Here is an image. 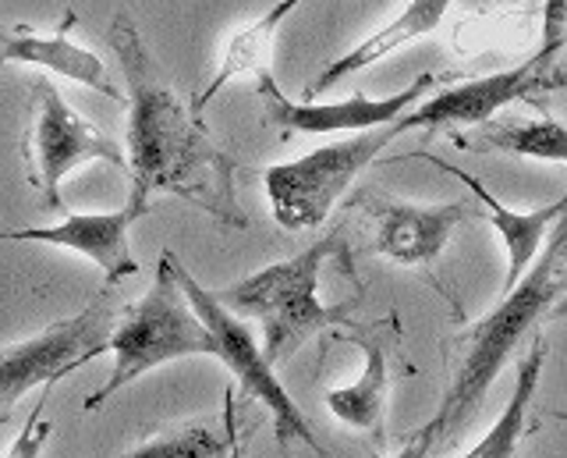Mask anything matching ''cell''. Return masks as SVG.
<instances>
[{
    "mask_svg": "<svg viewBox=\"0 0 567 458\" xmlns=\"http://www.w3.org/2000/svg\"><path fill=\"white\" fill-rule=\"evenodd\" d=\"M111 40L128 90V167L132 189L146 200L174 196L224 227H248L238 203V161L213 139L159 72L138 26L117 11Z\"/></svg>",
    "mask_w": 567,
    "mask_h": 458,
    "instance_id": "1",
    "label": "cell"
},
{
    "mask_svg": "<svg viewBox=\"0 0 567 458\" xmlns=\"http://www.w3.org/2000/svg\"><path fill=\"white\" fill-rule=\"evenodd\" d=\"M557 295L567 298V224L557 227L549 250L539 256V263H532L522 285L507 292L483 320L472 324L465 334H457V369L433 416L440 440H454L472 423V416L483 409L489 387L501 377L511 352L543 320Z\"/></svg>",
    "mask_w": 567,
    "mask_h": 458,
    "instance_id": "2",
    "label": "cell"
},
{
    "mask_svg": "<svg viewBox=\"0 0 567 458\" xmlns=\"http://www.w3.org/2000/svg\"><path fill=\"white\" fill-rule=\"evenodd\" d=\"M182 259L171 250L159 253L153 288L138 298L135 306L121 309V320L114 330V369L100 391L85 398V409H103L106 398H114L121 387L146 377L150 369L177 363L188 356H213L217 359V338L199 320V313L192 309L185 285H182Z\"/></svg>",
    "mask_w": 567,
    "mask_h": 458,
    "instance_id": "3",
    "label": "cell"
},
{
    "mask_svg": "<svg viewBox=\"0 0 567 458\" xmlns=\"http://www.w3.org/2000/svg\"><path fill=\"white\" fill-rule=\"evenodd\" d=\"M341 250V235L319 238L298 256L270 263L227 288V306L262 324V352L274 366L288 363L316 330L341 320V309L319 303V271Z\"/></svg>",
    "mask_w": 567,
    "mask_h": 458,
    "instance_id": "4",
    "label": "cell"
},
{
    "mask_svg": "<svg viewBox=\"0 0 567 458\" xmlns=\"http://www.w3.org/2000/svg\"><path fill=\"white\" fill-rule=\"evenodd\" d=\"M401 125H386L365 135L333 139V143L319 146L291 164H274L262 171L266 200H270V214L288 232H312L319 227L337 200L344 196L348 185L377 161V156L394 143Z\"/></svg>",
    "mask_w": 567,
    "mask_h": 458,
    "instance_id": "5",
    "label": "cell"
},
{
    "mask_svg": "<svg viewBox=\"0 0 567 458\" xmlns=\"http://www.w3.org/2000/svg\"><path fill=\"white\" fill-rule=\"evenodd\" d=\"M121 309L111 288H103L79 316H68L61 324H50L25 342H8L0 356V405L4 419L32 387H53L71 369L100 359L114 342Z\"/></svg>",
    "mask_w": 567,
    "mask_h": 458,
    "instance_id": "6",
    "label": "cell"
},
{
    "mask_svg": "<svg viewBox=\"0 0 567 458\" xmlns=\"http://www.w3.org/2000/svg\"><path fill=\"white\" fill-rule=\"evenodd\" d=\"M564 26H567V4H546V40L536 54L522 61L518 68H511V72L461 82L454 90H443V93L430 96L422 108H415L412 114H404L398 121L401 132L483 125V121H489L496 111H504L514 100L567 85V75L557 72V54L564 50Z\"/></svg>",
    "mask_w": 567,
    "mask_h": 458,
    "instance_id": "7",
    "label": "cell"
},
{
    "mask_svg": "<svg viewBox=\"0 0 567 458\" xmlns=\"http://www.w3.org/2000/svg\"><path fill=\"white\" fill-rule=\"evenodd\" d=\"M177 274H182V285H185V295H188L192 309L199 313V320L213 330V338H217V359L238 377V384L245 387L248 398H256L259 405L270 409L274 430H277V445L288 448V445H295V440H298V445H306L319 458H327L323 445H319L316 434H312V423L295 405V398L284 391V384L277 377L274 363L266 359V352L252 338V330H248L238 320V316L224 306V298L206 292L185 267L177 271Z\"/></svg>",
    "mask_w": 567,
    "mask_h": 458,
    "instance_id": "8",
    "label": "cell"
},
{
    "mask_svg": "<svg viewBox=\"0 0 567 458\" xmlns=\"http://www.w3.org/2000/svg\"><path fill=\"white\" fill-rule=\"evenodd\" d=\"M32 90H35V114L22 139L29 185L43 192L50 210H64L61 182L68 171L93 161H103L111 167H128V156L93 121H85L75 108H68L53 82L35 79Z\"/></svg>",
    "mask_w": 567,
    "mask_h": 458,
    "instance_id": "9",
    "label": "cell"
},
{
    "mask_svg": "<svg viewBox=\"0 0 567 458\" xmlns=\"http://www.w3.org/2000/svg\"><path fill=\"white\" fill-rule=\"evenodd\" d=\"M354 206L365 210L369 221V253L383 259H394L401 267H433L440 253L447 250L457 224L483 217L475 200H454V203H408V200H380L362 196Z\"/></svg>",
    "mask_w": 567,
    "mask_h": 458,
    "instance_id": "10",
    "label": "cell"
},
{
    "mask_svg": "<svg viewBox=\"0 0 567 458\" xmlns=\"http://www.w3.org/2000/svg\"><path fill=\"white\" fill-rule=\"evenodd\" d=\"M433 85V75H419L408 90L394 96H348L337 103H295L280 93V85L274 72L259 75V96L266 118L277 129H295L309 135H341V132H377L386 125H398L404 114H412V108L422 100V93Z\"/></svg>",
    "mask_w": 567,
    "mask_h": 458,
    "instance_id": "11",
    "label": "cell"
},
{
    "mask_svg": "<svg viewBox=\"0 0 567 458\" xmlns=\"http://www.w3.org/2000/svg\"><path fill=\"white\" fill-rule=\"evenodd\" d=\"M146 214H150V200L132 189V200L124 210H111V214H68L61 224L14 227V232H4V238L43 242V245H61V250L82 253L96 263L111 285H117V281L138 274V263L132 253V227Z\"/></svg>",
    "mask_w": 567,
    "mask_h": 458,
    "instance_id": "12",
    "label": "cell"
},
{
    "mask_svg": "<svg viewBox=\"0 0 567 458\" xmlns=\"http://www.w3.org/2000/svg\"><path fill=\"white\" fill-rule=\"evenodd\" d=\"M75 22H79L75 11H68L61 29L47 32V37L43 32H32L25 26H18V29L4 32V40H0V54H4V61H11V64L43 68V72H53L61 79L89 85V90H96V93L111 96L117 103H128V93H117V85L111 79V68L103 64V58L68 37Z\"/></svg>",
    "mask_w": 567,
    "mask_h": 458,
    "instance_id": "13",
    "label": "cell"
},
{
    "mask_svg": "<svg viewBox=\"0 0 567 458\" xmlns=\"http://www.w3.org/2000/svg\"><path fill=\"white\" fill-rule=\"evenodd\" d=\"M419 156H422V161L436 164L440 171L454 174V179H461V182L468 185L472 200H475V203H483V206L489 210V224L496 227V235L504 238V250H507L504 295L514 292V288L522 285V277L532 271V259H536L539 245H543V238H546V232H549V224L560 221V217L567 214V192H564V196H560L557 203H546V206H536V210H525V214H518V210H511V206H504L501 200H496L493 192L475 179V174L454 167L451 161H440V156H433V153H419Z\"/></svg>",
    "mask_w": 567,
    "mask_h": 458,
    "instance_id": "14",
    "label": "cell"
},
{
    "mask_svg": "<svg viewBox=\"0 0 567 458\" xmlns=\"http://www.w3.org/2000/svg\"><path fill=\"white\" fill-rule=\"evenodd\" d=\"M451 4H443V0H412V4H404V11L398 14L394 22H386L383 29H377L372 37H365L359 47H351L344 58L330 61L323 72H319L316 82L306 85V103H312L319 93L333 90L337 82L362 72V68L383 61L386 54H394L398 47L412 43L419 37H430V32L443 22V14H447Z\"/></svg>",
    "mask_w": 567,
    "mask_h": 458,
    "instance_id": "15",
    "label": "cell"
},
{
    "mask_svg": "<svg viewBox=\"0 0 567 458\" xmlns=\"http://www.w3.org/2000/svg\"><path fill=\"white\" fill-rule=\"evenodd\" d=\"M298 4L295 0H284V4H274L270 11L262 14V19H256L252 26H245V29H238L235 37H230V43H227V54H224V61H220V68H217V75L209 79V85H206V93L195 100V114H203L209 103H213V96H217L224 85L230 82V79H238V75H266L270 72V58H274V43H277V29H280V22L284 19H291V11H295Z\"/></svg>",
    "mask_w": 567,
    "mask_h": 458,
    "instance_id": "16",
    "label": "cell"
},
{
    "mask_svg": "<svg viewBox=\"0 0 567 458\" xmlns=\"http://www.w3.org/2000/svg\"><path fill=\"white\" fill-rule=\"evenodd\" d=\"M362 352H365L362 377L348 387L327 391V409H330V416L348 423V427L383 440V416H386V398H390V363H386V352L380 342H362Z\"/></svg>",
    "mask_w": 567,
    "mask_h": 458,
    "instance_id": "17",
    "label": "cell"
},
{
    "mask_svg": "<svg viewBox=\"0 0 567 458\" xmlns=\"http://www.w3.org/2000/svg\"><path fill=\"white\" fill-rule=\"evenodd\" d=\"M543 366H546V342L539 338L528 348V356L518 363V380H514V391H511V401L504 405V413L496 416V423L483 437H478V445L468 448L461 458H514V451H518V445L528 434V409H532V401H536Z\"/></svg>",
    "mask_w": 567,
    "mask_h": 458,
    "instance_id": "18",
    "label": "cell"
},
{
    "mask_svg": "<svg viewBox=\"0 0 567 458\" xmlns=\"http://www.w3.org/2000/svg\"><path fill=\"white\" fill-rule=\"evenodd\" d=\"M483 143L493 150H504L514 156H528V161H546V164H567V125L554 118L543 121H518V125H501Z\"/></svg>",
    "mask_w": 567,
    "mask_h": 458,
    "instance_id": "19",
    "label": "cell"
},
{
    "mask_svg": "<svg viewBox=\"0 0 567 458\" xmlns=\"http://www.w3.org/2000/svg\"><path fill=\"white\" fill-rule=\"evenodd\" d=\"M114 458H230V437H220L206 423H188V427L164 430L142 440L132 451Z\"/></svg>",
    "mask_w": 567,
    "mask_h": 458,
    "instance_id": "20",
    "label": "cell"
},
{
    "mask_svg": "<svg viewBox=\"0 0 567 458\" xmlns=\"http://www.w3.org/2000/svg\"><path fill=\"white\" fill-rule=\"evenodd\" d=\"M47 398H50V387L40 395V401L32 405V413H29V419H25L22 434L14 437V445L4 451V458H40L43 445H47L50 434H53V423L43 419V405H47Z\"/></svg>",
    "mask_w": 567,
    "mask_h": 458,
    "instance_id": "21",
    "label": "cell"
},
{
    "mask_svg": "<svg viewBox=\"0 0 567 458\" xmlns=\"http://www.w3.org/2000/svg\"><path fill=\"white\" fill-rule=\"evenodd\" d=\"M436 440H440V430H436V423L430 419V423H425L422 430H415L412 437L404 440V445H401V451H394V455H390V458H425V455L433 451V445H436Z\"/></svg>",
    "mask_w": 567,
    "mask_h": 458,
    "instance_id": "22",
    "label": "cell"
},
{
    "mask_svg": "<svg viewBox=\"0 0 567 458\" xmlns=\"http://www.w3.org/2000/svg\"><path fill=\"white\" fill-rule=\"evenodd\" d=\"M554 313L560 316V320H567V298H560V306H557Z\"/></svg>",
    "mask_w": 567,
    "mask_h": 458,
    "instance_id": "23",
    "label": "cell"
},
{
    "mask_svg": "<svg viewBox=\"0 0 567 458\" xmlns=\"http://www.w3.org/2000/svg\"><path fill=\"white\" fill-rule=\"evenodd\" d=\"M554 419H560V423H567V413H554Z\"/></svg>",
    "mask_w": 567,
    "mask_h": 458,
    "instance_id": "24",
    "label": "cell"
}]
</instances>
